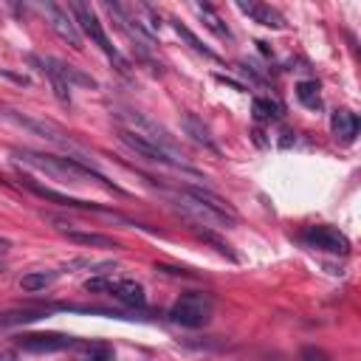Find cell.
Returning <instances> with one entry per match:
<instances>
[{
    "label": "cell",
    "mask_w": 361,
    "mask_h": 361,
    "mask_svg": "<svg viewBox=\"0 0 361 361\" xmlns=\"http://www.w3.org/2000/svg\"><path fill=\"white\" fill-rule=\"evenodd\" d=\"M25 59H28V65H31V68H37V71L51 82V87H54V93H56V99H59V102H65V104H71V87H68V85H65V82H62V79H59V76H56V73L42 62V56L28 54Z\"/></svg>",
    "instance_id": "16"
},
{
    "label": "cell",
    "mask_w": 361,
    "mask_h": 361,
    "mask_svg": "<svg viewBox=\"0 0 361 361\" xmlns=\"http://www.w3.org/2000/svg\"><path fill=\"white\" fill-rule=\"evenodd\" d=\"M237 8H240L243 14H248V17H251L254 23H259V25H268V28H282V25H285L282 14H279L276 8H271V6H265V3H245V0H240Z\"/></svg>",
    "instance_id": "14"
},
{
    "label": "cell",
    "mask_w": 361,
    "mask_h": 361,
    "mask_svg": "<svg viewBox=\"0 0 361 361\" xmlns=\"http://www.w3.org/2000/svg\"><path fill=\"white\" fill-rule=\"evenodd\" d=\"M183 130H186V135L195 141V144H200V147H206V149H212V152H220V147H217V141L212 138V133H209V127L195 116V113H183Z\"/></svg>",
    "instance_id": "15"
},
{
    "label": "cell",
    "mask_w": 361,
    "mask_h": 361,
    "mask_svg": "<svg viewBox=\"0 0 361 361\" xmlns=\"http://www.w3.org/2000/svg\"><path fill=\"white\" fill-rule=\"evenodd\" d=\"M302 240L310 248H319V251H327V254H350V240L336 226H310L302 234Z\"/></svg>",
    "instance_id": "7"
},
{
    "label": "cell",
    "mask_w": 361,
    "mask_h": 361,
    "mask_svg": "<svg viewBox=\"0 0 361 361\" xmlns=\"http://www.w3.org/2000/svg\"><path fill=\"white\" fill-rule=\"evenodd\" d=\"M212 310H214V296L206 290H192V293H183L169 307V319L183 327H203L209 324Z\"/></svg>",
    "instance_id": "2"
},
{
    "label": "cell",
    "mask_w": 361,
    "mask_h": 361,
    "mask_svg": "<svg viewBox=\"0 0 361 361\" xmlns=\"http://www.w3.org/2000/svg\"><path fill=\"white\" fill-rule=\"evenodd\" d=\"M197 11H200V17H203V23H206V28H212L217 37H223V39H231V31L223 25V20L214 14V8L212 6H206V3H200L197 6Z\"/></svg>",
    "instance_id": "21"
},
{
    "label": "cell",
    "mask_w": 361,
    "mask_h": 361,
    "mask_svg": "<svg viewBox=\"0 0 361 361\" xmlns=\"http://www.w3.org/2000/svg\"><path fill=\"white\" fill-rule=\"evenodd\" d=\"M39 8H42V14L48 17V23H51V28L71 45V48H82V34H79V28H76V23H73V17H71V11L68 8H62V6H56V3H51V0H45V3H39Z\"/></svg>",
    "instance_id": "8"
},
{
    "label": "cell",
    "mask_w": 361,
    "mask_h": 361,
    "mask_svg": "<svg viewBox=\"0 0 361 361\" xmlns=\"http://www.w3.org/2000/svg\"><path fill=\"white\" fill-rule=\"evenodd\" d=\"M73 344H76V338L65 336V333H28V336L17 338V347L25 353H56V350H65Z\"/></svg>",
    "instance_id": "10"
},
{
    "label": "cell",
    "mask_w": 361,
    "mask_h": 361,
    "mask_svg": "<svg viewBox=\"0 0 361 361\" xmlns=\"http://www.w3.org/2000/svg\"><path fill=\"white\" fill-rule=\"evenodd\" d=\"M172 28H175V31H178V37H180V39H186L197 54H203V56H209V59H217V56H214V51H212V48H206V45H203V42H200V39H197L186 25H180L178 20H172Z\"/></svg>",
    "instance_id": "22"
},
{
    "label": "cell",
    "mask_w": 361,
    "mask_h": 361,
    "mask_svg": "<svg viewBox=\"0 0 361 361\" xmlns=\"http://www.w3.org/2000/svg\"><path fill=\"white\" fill-rule=\"evenodd\" d=\"M330 130H333L336 141L350 144V141H355V135H358V116H355L353 110H347V107H338V110L330 116Z\"/></svg>",
    "instance_id": "13"
},
{
    "label": "cell",
    "mask_w": 361,
    "mask_h": 361,
    "mask_svg": "<svg viewBox=\"0 0 361 361\" xmlns=\"http://www.w3.org/2000/svg\"><path fill=\"white\" fill-rule=\"evenodd\" d=\"M296 99H299L305 107H310V110H319V107H322L319 82H316V79H305V82H299V85H296Z\"/></svg>",
    "instance_id": "19"
},
{
    "label": "cell",
    "mask_w": 361,
    "mask_h": 361,
    "mask_svg": "<svg viewBox=\"0 0 361 361\" xmlns=\"http://www.w3.org/2000/svg\"><path fill=\"white\" fill-rule=\"evenodd\" d=\"M65 271H76V268H87V271H99V274H104V271H110V268H116V262H110V259H104V262H96V259H85V257H76V259H68L65 265H62Z\"/></svg>",
    "instance_id": "23"
},
{
    "label": "cell",
    "mask_w": 361,
    "mask_h": 361,
    "mask_svg": "<svg viewBox=\"0 0 361 361\" xmlns=\"http://www.w3.org/2000/svg\"><path fill=\"white\" fill-rule=\"evenodd\" d=\"M113 347L104 341H90L85 344V361H113Z\"/></svg>",
    "instance_id": "24"
},
{
    "label": "cell",
    "mask_w": 361,
    "mask_h": 361,
    "mask_svg": "<svg viewBox=\"0 0 361 361\" xmlns=\"http://www.w3.org/2000/svg\"><path fill=\"white\" fill-rule=\"evenodd\" d=\"M254 116H257L259 121H271V118H276V116H279V104H276V102H271V99L257 96V99H254Z\"/></svg>",
    "instance_id": "25"
},
{
    "label": "cell",
    "mask_w": 361,
    "mask_h": 361,
    "mask_svg": "<svg viewBox=\"0 0 361 361\" xmlns=\"http://www.w3.org/2000/svg\"><path fill=\"white\" fill-rule=\"evenodd\" d=\"M23 183L34 192V195H39V197H45V200H54V203H62V206H71V209H85V212H102V214H116V212H107L104 206H99V203H87V200H79V197H71V195H62V192H54V189H48V186H39L37 180H31L28 175H23Z\"/></svg>",
    "instance_id": "11"
},
{
    "label": "cell",
    "mask_w": 361,
    "mask_h": 361,
    "mask_svg": "<svg viewBox=\"0 0 361 361\" xmlns=\"http://www.w3.org/2000/svg\"><path fill=\"white\" fill-rule=\"evenodd\" d=\"M118 138L133 149V152H138L141 158H147V161H155V164H164V166H172V169H180V172H189V175H197L178 152H172V149H166V147H161V144H155V141H149V138H144V135H138V133H133V130H118Z\"/></svg>",
    "instance_id": "3"
},
{
    "label": "cell",
    "mask_w": 361,
    "mask_h": 361,
    "mask_svg": "<svg viewBox=\"0 0 361 361\" xmlns=\"http://www.w3.org/2000/svg\"><path fill=\"white\" fill-rule=\"evenodd\" d=\"M87 293H110L113 299L124 305H144V285L135 279H121V276H93L85 282Z\"/></svg>",
    "instance_id": "6"
},
{
    "label": "cell",
    "mask_w": 361,
    "mask_h": 361,
    "mask_svg": "<svg viewBox=\"0 0 361 361\" xmlns=\"http://www.w3.org/2000/svg\"><path fill=\"white\" fill-rule=\"evenodd\" d=\"M0 116L11 118L14 124H20V127H25V130H31V133H37L39 138H48V141H54V144H65V147H68V135H65L62 127H56L54 121L34 118V116H25V113L11 110V107H0Z\"/></svg>",
    "instance_id": "9"
},
{
    "label": "cell",
    "mask_w": 361,
    "mask_h": 361,
    "mask_svg": "<svg viewBox=\"0 0 361 361\" xmlns=\"http://www.w3.org/2000/svg\"><path fill=\"white\" fill-rule=\"evenodd\" d=\"M8 248H11V243H8L6 237H0V259H3L6 254H8Z\"/></svg>",
    "instance_id": "27"
},
{
    "label": "cell",
    "mask_w": 361,
    "mask_h": 361,
    "mask_svg": "<svg viewBox=\"0 0 361 361\" xmlns=\"http://www.w3.org/2000/svg\"><path fill=\"white\" fill-rule=\"evenodd\" d=\"M14 155L28 164V166H37L54 178H62V180H73V183H82V180H99L104 189H113V192H124L121 186L110 183L104 175H99L96 169H90L87 164L76 161V158H68V155H45V152H34V149H14Z\"/></svg>",
    "instance_id": "1"
},
{
    "label": "cell",
    "mask_w": 361,
    "mask_h": 361,
    "mask_svg": "<svg viewBox=\"0 0 361 361\" xmlns=\"http://www.w3.org/2000/svg\"><path fill=\"white\" fill-rule=\"evenodd\" d=\"M71 17H73V23H76V28H82L116 65H118V71H127V62H124V56L116 51V45L107 39V34H104V28H102V23H99V17H96V11L87 6V3H71Z\"/></svg>",
    "instance_id": "5"
},
{
    "label": "cell",
    "mask_w": 361,
    "mask_h": 361,
    "mask_svg": "<svg viewBox=\"0 0 361 361\" xmlns=\"http://www.w3.org/2000/svg\"><path fill=\"white\" fill-rule=\"evenodd\" d=\"M299 358L302 361H330V355L322 350V347H313V344H307V347H302V353H299Z\"/></svg>",
    "instance_id": "26"
},
{
    "label": "cell",
    "mask_w": 361,
    "mask_h": 361,
    "mask_svg": "<svg viewBox=\"0 0 361 361\" xmlns=\"http://www.w3.org/2000/svg\"><path fill=\"white\" fill-rule=\"evenodd\" d=\"M189 192L195 195V197H200L203 203H209L212 209H217V212H223V214H228V217H237L234 214V209L228 206V200H223L220 195H214L212 189H200V186H189Z\"/></svg>",
    "instance_id": "20"
},
{
    "label": "cell",
    "mask_w": 361,
    "mask_h": 361,
    "mask_svg": "<svg viewBox=\"0 0 361 361\" xmlns=\"http://www.w3.org/2000/svg\"><path fill=\"white\" fill-rule=\"evenodd\" d=\"M42 62L71 87V85H79V87H96V79L93 76H87L85 71H79V68H73V65H68V62H62V59H54V56H42Z\"/></svg>",
    "instance_id": "12"
},
{
    "label": "cell",
    "mask_w": 361,
    "mask_h": 361,
    "mask_svg": "<svg viewBox=\"0 0 361 361\" xmlns=\"http://www.w3.org/2000/svg\"><path fill=\"white\" fill-rule=\"evenodd\" d=\"M169 200L186 214V217H192L197 226H212V228H231L234 226V220L237 217H228V214H223V212H217V209H212L209 203H203L200 197H195L189 189H180V192H172L169 195Z\"/></svg>",
    "instance_id": "4"
},
{
    "label": "cell",
    "mask_w": 361,
    "mask_h": 361,
    "mask_svg": "<svg viewBox=\"0 0 361 361\" xmlns=\"http://www.w3.org/2000/svg\"><path fill=\"white\" fill-rule=\"evenodd\" d=\"M68 240L79 243V245H90V248H118V243L113 237L96 234V231H76V228H65Z\"/></svg>",
    "instance_id": "17"
},
{
    "label": "cell",
    "mask_w": 361,
    "mask_h": 361,
    "mask_svg": "<svg viewBox=\"0 0 361 361\" xmlns=\"http://www.w3.org/2000/svg\"><path fill=\"white\" fill-rule=\"evenodd\" d=\"M0 361H17L14 353H0Z\"/></svg>",
    "instance_id": "28"
},
{
    "label": "cell",
    "mask_w": 361,
    "mask_h": 361,
    "mask_svg": "<svg viewBox=\"0 0 361 361\" xmlns=\"http://www.w3.org/2000/svg\"><path fill=\"white\" fill-rule=\"evenodd\" d=\"M56 276H59V271H28V274H23L20 288L28 293H37V290H45Z\"/></svg>",
    "instance_id": "18"
}]
</instances>
